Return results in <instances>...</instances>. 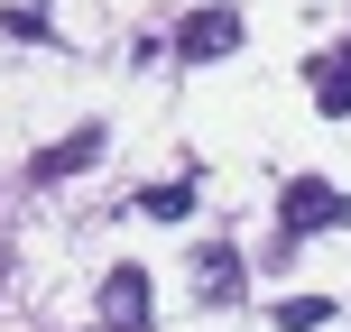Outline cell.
Masks as SVG:
<instances>
[{
	"label": "cell",
	"mask_w": 351,
	"mask_h": 332,
	"mask_svg": "<svg viewBox=\"0 0 351 332\" xmlns=\"http://www.w3.org/2000/svg\"><path fill=\"white\" fill-rule=\"evenodd\" d=\"M342 222H351V194L324 185V175H296V185L278 194V231H287V249L315 240V231H342Z\"/></svg>",
	"instance_id": "6da1fadb"
},
{
	"label": "cell",
	"mask_w": 351,
	"mask_h": 332,
	"mask_svg": "<svg viewBox=\"0 0 351 332\" xmlns=\"http://www.w3.org/2000/svg\"><path fill=\"white\" fill-rule=\"evenodd\" d=\"M231 47H241V10H194L185 28H176V55H185V65H222Z\"/></svg>",
	"instance_id": "7a4b0ae2"
},
{
	"label": "cell",
	"mask_w": 351,
	"mask_h": 332,
	"mask_svg": "<svg viewBox=\"0 0 351 332\" xmlns=\"http://www.w3.org/2000/svg\"><path fill=\"white\" fill-rule=\"evenodd\" d=\"M102 314H111V332H148V268H111L102 277Z\"/></svg>",
	"instance_id": "3957f363"
},
{
	"label": "cell",
	"mask_w": 351,
	"mask_h": 332,
	"mask_svg": "<svg viewBox=\"0 0 351 332\" xmlns=\"http://www.w3.org/2000/svg\"><path fill=\"white\" fill-rule=\"evenodd\" d=\"M93 157H102V120H84V129H74V139H56V148H37V185H65V175H84Z\"/></svg>",
	"instance_id": "277c9868"
},
{
	"label": "cell",
	"mask_w": 351,
	"mask_h": 332,
	"mask_svg": "<svg viewBox=\"0 0 351 332\" xmlns=\"http://www.w3.org/2000/svg\"><path fill=\"white\" fill-rule=\"evenodd\" d=\"M305 84H315L324 120H342V111H351V47H342V55H315V74H305Z\"/></svg>",
	"instance_id": "5b68a950"
},
{
	"label": "cell",
	"mask_w": 351,
	"mask_h": 332,
	"mask_svg": "<svg viewBox=\"0 0 351 332\" xmlns=\"http://www.w3.org/2000/svg\"><path fill=\"white\" fill-rule=\"evenodd\" d=\"M194 268H204V305H231V296H241V259H231V249H204Z\"/></svg>",
	"instance_id": "8992f818"
},
{
	"label": "cell",
	"mask_w": 351,
	"mask_h": 332,
	"mask_svg": "<svg viewBox=\"0 0 351 332\" xmlns=\"http://www.w3.org/2000/svg\"><path fill=\"white\" fill-rule=\"evenodd\" d=\"M139 203L158 212V222H185V212H194V175H167V185H148Z\"/></svg>",
	"instance_id": "52a82bcc"
},
{
	"label": "cell",
	"mask_w": 351,
	"mask_h": 332,
	"mask_svg": "<svg viewBox=\"0 0 351 332\" xmlns=\"http://www.w3.org/2000/svg\"><path fill=\"white\" fill-rule=\"evenodd\" d=\"M278 323H287V332H315V323H333V305H324V296H287Z\"/></svg>",
	"instance_id": "ba28073f"
},
{
	"label": "cell",
	"mask_w": 351,
	"mask_h": 332,
	"mask_svg": "<svg viewBox=\"0 0 351 332\" xmlns=\"http://www.w3.org/2000/svg\"><path fill=\"white\" fill-rule=\"evenodd\" d=\"M0 28H10V37H47V47H56V18L28 10V0H19V10H0Z\"/></svg>",
	"instance_id": "9c48e42d"
}]
</instances>
